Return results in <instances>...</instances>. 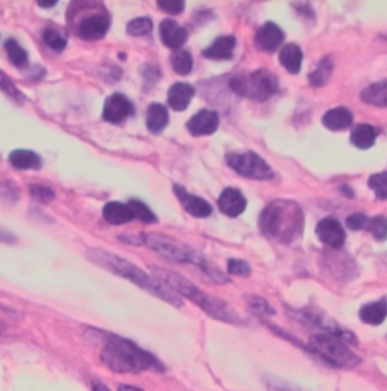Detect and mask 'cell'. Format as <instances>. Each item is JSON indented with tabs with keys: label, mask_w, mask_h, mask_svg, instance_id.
Listing matches in <instances>:
<instances>
[{
	"label": "cell",
	"mask_w": 387,
	"mask_h": 391,
	"mask_svg": "<svg viewBox=\"0 0 387 391\" xmlns=\"http://www.w3.org/2000/svg\"><path fill=\"white\" fill-rule=\"evenodd\" d=\"M86 258L93 261L94 264L103 267L104 270L121 276V278L133 282L135 285H138V287L147 290L149 293L156 296V298L174 305V307H182L183 302L176 291L171 290L167 284H163L158 278H154V276L145 273L138 265H135L129 260L121 258L118 255L102 249H90L86 252Z\"/></svg>",
	"instance_id": "obj_1"
},
{
	"label": "cell",
	"mask_w": 387,
	"mask_h": 391,
	"mask_svg": "<svg viewBox=\"0 0 387 391\" xmlns=\"http://www.w3.org/2000/svg\"><path fill=\"white\" fill-rule=\"evenodd\" d=\"M104 366L117 373H138L145 370H163V366L133 341L115 333H106L100 354Z\"/></svg>",
	"instance_id": "obj_2"
},
{
	"label": "cell",
	"mask_w": 387,
	"mask_h": 391,
	"mask_svg": "<svg viewBox=\"0 0 387 391\" xmlns=\"http://www.w3.org/2000/svg\"><path fill=\"white\" fill-rule=\"evenodd\" d=\"M304 223L303 211L289 199H278L269 204L259 218V227L266 237L289 243L301 234Z\"/></svg>",
	"instance_id": "obj_3"
},
{
	"label": "cell",
	"mask_w": 387,
	"mask_h": 391,
	"mask_svg": "<svg viewBox=\"0 0 387 391\" xmlns=\"http://www.w3.org/2000/svg\"><path fill=\"white\" fill-rule=\"evenodd\" d=\"M151 272L159 281L167 284L171 290H174L177 294L185 296V298H188L194 303H197L198 307L203 308V311H206L210 317L226 323H233V325H240L242 323L240 317L235 311H231V308L226 302H222L214 298V296H209L205 291H201L192 282L182 278L180 274L170 272L167 269H162V267H151Z\"/></svg>",
	"instance_id": "obj_4"
},
{
	"label": "cell",
	"mask_w": 387,
	"mask_h": 391,
	"mask_svg": "<svg viewBox=\"0 0 387 391\" xmlns=\"http://www.w3.org/2000/svg\"><path fill=\"white\" fill-rule=\"evenodd\" d=\"M230 88L242 98L262 102L273 98L277 93L278 79L276 74L260 69L250 73H240L233 76L230 81Z\"/></svg>",
	"instance_id": "obj_5"
},
{
	"label": "cell",
	"mask_w": 387,
	"mask_h": 391,
	"mask_svg": "<svg viewBox=\"0 0 387 391\" xmlns=\"http://www.w3.org/2000/svg\"><path fill=\"white\" fill-rule=\"evenodd\" d=\"M308 349L327 364L337 369H354L360 364V358L348 349L345 341L328 333L313 336L308 341Z\"/></svg>",
	"instance_id": "obj_6"
},
{
	"label": "cell",
	"mask_w": 387,
	"mask_h": 391,
	"mask_svg": "<svg viewBox=\"0 0 387 391\" xmlns=\"http://www.w3.org/2000/svg\"><path fill=\"white\" fill-rule=\"evenodd\" d=\"M83 14L76 22V34L85 41H97L108 34L111 27V15L103 5L82 9Z\"/></svg>",
	"instance_id": "obj_7"
},
{
	"label": "cell",
	"mask_w": 387,
	"mask_h": 391,
	"mask_svg": "<svg viewBox=\"0 0 387 391\" xmlns=\"http://www.w3.org/2000/svg\"><path fill=\"white\" fill-rule=\"evenodd\" d=\"M227 164L233 168L238 175L248 179L268 180L274 178L273 168L269 167V164L262 157H259L254 152L230 154L227 157Z\"/></svg>",
	"instance_id": "obj_8"
},
{
	"label": "cell",
	"mask_w": 387,
	"mask_h": 391,
	"mask_svg": "<svg viewBox=\"0 0 387 391\" xmlns=\"http://www.w3.org/2000/svg\"><path fill=\"white\" fill-rule=\"evenodd\" d=\"M298 316H299V319H303V320L311 323V325H315L319 329L325 331L328 336H333V337L341 338L345 343H353V345H355V343H357V338L353 336V332L342 328L332 317L325 316V314H322V312L303 310V311L298 312Z\"/></svg>",
	"instance_id": "obj_9"
},
{
	"label": "cell",
	"mask_w": 387,
	"mask_h": 391,
	"mask_svg": "<svg viewBox=\"0 0 387 391\" xmlns=\"http://www.w3.org/2000/svg\"><path fill=\"white\" fill-rule=\"evenodd\" d=\"M133 112V103L121 93H114L104 100L103 120L111 123V125H120L125 119H129Z\"/></svg>",
	"instance_id": "obj_10"
},
{
	"label": "cell",
	"mask_w": 387,
	"mask_h": 391,
	"mask_svg": "<svg viewBox=\"0 0 387 391\" xmlns=\"http://www.w3.org/2000/svg\"><path fill=\"white\" fill-rule=\"evenodd\" d=\"M316 235L325 246L339 249L345 243V229L336 218L327 217L316 226Z\"/></svg>",
	"instance_id": "obj_11"
},
{
	"label": "cell",
	"mask_w": 387,
	"mask_h": 391,
	"mask_svg": "<svg viewBox=\"0 0 387 391\" xmlns=\"http://www.w3.org/2000/svg\"><path fill=\"white\" fill-rule=\"evenodd\" d=\"M219 126V117L215 111L201 110L196 116H192L186 123V128L191 135L203 137L214 133Z\"/></svg>",
	"instance_id": "obj_12"
},
{
	"label": "cell",
	"mask_w": 387,
	"mask_h": 391,
	"mask_svg": "<svg viewBox=\"0 0 387 391\" xmlns=\"http://www.w3.org/2000/svg\"><path fill=\"white\" fill-rule=\"evenodd\" d=\"M172 190H174V194H176L177 199L180 200L182 206L185 208L186 213H189L191 216L205 218L212 214V206L208 200L188 193L186 190L180 185H174Z\"/></svg>",
	"instance_id": "obj_13"
},
{
	"label": "cell",
	"mask_w": 387,
	"mask_h": 391,
	"mask_svg": "<svg viewBox=\"0 0 387 391\" xmlns=\"http://www.w3.org/2000/svg\"><path fill=\"white\" fill-rule=\"evenodd\" d=\"M218 206L222 214H226L229 217H238L245 211L247 199L239 192V190L229 187L219 194Z\"/></svg>",
	"instance_id": "obj_14"
},
{
	"label": "cell",
	"mask_w": 387,
	"mask_h": 391,
	"mask_svg": "<svg viewBox=\"0 0 387 391\" xmlns=\"http://www.w3.org/2000/svg\"><path fill=\"white\" fill-rule=\"evenodd\" d=\"M254 40L259 49L265 52H274L283 43L285 32L276 23L268 22L262 27H259Z\"/></svg>",
	"instance_id": "obj_15"
},
{
	"label": "cell",
	"mask_w": 387,
	"mask_h": 391,
	"mask_svg": "<svg viewBox=\"0 0 387 391\" xmlns=\"http://www.w3.org/2000/svg\"><path fill=\"white\" fill-rule=\"evenodd\" d=\"M159 34L161 40L170 49H179L186 41L188 32L185 27H182L176 20L172 18H165L159 26Z\"/></svg>",
	"instance_id": "obj_16"
},
{
	"label": "cell",
	"mask_w": 387,
	"mask_h": 391,
	"mask_svg": "<svg viewBox=\"0 0 387 391\" xmlns=\"http://www.w3.org/2000/svg\"><path fill=\"white\" fill-rule=\"evenodd\" d=\"M236 47V38L231 35L219 37L212 43L209 47L203 51V56L209 60L222 61V60H231L233 58V51Z\"/></svg>",
	"instance_id": "obj_17"
},
{
	"label": "cell",
	"mask_w": 387,
	"mask_h": 391,
	"mask_svg": "<svg viewBox=\"0 0 387 391\" xmlns=\"http://www.w3.org/2000/svg\"><path fill=\"white\" fill-rule=\"evenodd\" d=\"M196 94L192 85L186 82H176L168 90V105L174 111H185Z\"/></svg>",
	"instance_id": "obj_18"
},
{
	"label": "cell",
	"mask_w": 387,
	"mask_h": 391,
	"mask_svg": "<svg viewBox=\"0 0 387 391\" xmlns=\"http://www.w3.org/2000/svg\"><path fill=\"white\" fill-rule=\"evenodd\" d=\"M8 161L17 170H40L43 167V158L36 152L29 149L13 150Z\"/></svg>",
	"instance_id": "obj_19"
},
{
	"label": "cell",
	"mask_w": 387,
	"mask_h": 391,
	"mask_svg": "<svg viewBox=\"0 0 387 391\" xmlns=\"http://www.w3.org/2000/svg\"><path fill=\"white\" fill-rule=\"evenodd\" d=\"M103 218L112 226L125 225L133 220V213L128 204L121 202H108L103 206Z\"/></svg>",
	"instance_id": "obj_20"
},
{
	"label": "cell",
	"mask_w": 387,
	"mask_h": 391,
	"mask_svg": "<svg viewBox=\"0 0 387 391\" xmlns=\"http://www.w3.org/2000/svg\"><path fill=\"white\" fill-rule=\"evenodd\" d=\"M322 123L327 129L330 131H344L351 126L353 114L345 107H337L325 112L322 117Z\"/></svg>",
	"instance_id": "obj_21"
},
{
	"label": "cell",
	"mask_w": 387,
	"mask_h": 391,
	"mask_svg": "<svg viewBox=\"0 0 387 391\" xmlns=\"http://www.w3.org/2000/svg\"><path fill=\"white\" fill-rule=\"evenodd\" d=\"M278 60L282 62V65L285 69L290 73V74H297L301 70V64H303V51L301 47L295 43L286 44L282 51H280Z\"/></svg>",
	"instance_id": "obj_22"
},
{
	"label": "cell",
	"mask_w": 387,
	"mask_h": 391,
	"mask_svg": "<svg viewBox=\"0 0 387 391\" xmlns=\"http://www.w3.org/2000/svg\"><path fill=\"white\" fill-rule=\"evenodd\" d=\"M147 128L153 133H159L168 125V111L162 103H151L147 108Z\"/></svg>",
	"instance_id": "obj_23"
},
{
	"label": "cell",
	"mask_w": 387,
	"mask_h": 391,
	"mask_svg": "<svg viewBox=\"0 0 387 391\" xmlns=\"http://www.w3.org/2000/svg\"><path fill=\"white\" fill-rule=\"evenodd\" d=\"M359 316L362 322L367 323V325H374V326L381 325L387 317V302L380 300V302L365 305V307L360 310Z\"/></svg>",
	"instance_id": "obj_24"
},
{
	"label": "cell",
	"mask_w": 387,
	"mask_h": 391,
	"mask_svg": "<svg viewBox=\"0 0 387 391\" xmlns=\"http://www.w3.org/2000/svg\"><path fill=\"white\" fill-rule=\"evenodd\" d=\"M376 129L371 125H357L354 128V131L351 132V143L362 150L369 149L374 146L375 138H376Z\"/></svg>",
	"instance_id": "obj_25"
},
{
	"label": "cell",
	"mask_w": 387,
	"mask_h": 391,
	"mask_svg": "<svg viewBox=\"0 0 387 391\" xmlns=\"http://www.w3.org/2000/svg\"><path fill=\"white\" fill-rule=\"evenodd\" d=\"M362 100L374 107L387 108V81L372 84L362 91Z\"/></svg>",
	"instance_id": "obj_26"
},
{
	"label": "cell",
	"mask_w": 387,
	"mask_h": 391,
	"mask_svg": "<svg viewBox=\"0 0 387 391\" xmlns=\"http://www.w3.org/2000/svg\"><path fill=\"white\" fill-rule=\"evenodd\" d=\"M5 52L8 55L9 61H11L15 67H18V69H22V67L27 64L29 60L27 51L17 40H14V38H9V40L5 41Z\"/></svg>",
	"instance_id": "obj_27"
},
{
	"label": "cell",
	"mask_w": 387,
	"mask_h": 391,
	"mask_svg": "<svg viewBox=\"0 0 387 391\" xmlns=\"http://www.w3.org/2000/svg\"><path fill=\"white\" fill-rule=\"evenodd\" d=\"M171 65L172 70L180 76H186L191 73L194 60L192 55L188 51H176L171 56Z\"/></svg>",
	"instance_id": "obj_28"
},
{
	"label": "cell",
	"mask_w": 387,
	"mask_h": 391,
	"mask_svg": "<svg viewBox=\"0 0 387 391\" xmlns=\"http://www.w3.org/2000/svg\"><path fill=\"white\" fill-rule=\"evenodd\" d=\"M333 73V62L330 58H324L321 62L318 64L315 72L311 74V84L313 87H322L327 84V81L330 79V76Z\"/></svg>",
	"instance_id": "obj_29"
},
{
	"label": "cell",
	"mask_w": 387,
	"mask_h": 391,
	"mask_svg": "<svg viewBox=\"0 0 387 391\" xmlns=\"http://www.w3.org/2000/svg\"><path fill=\"white\" fill-rule=\"evenodd\" d=\"M43 41L46 43V46L48 47V49H52L56 53L64 52L65 47H67V38H65V35L61 31L53 29V27H48V29L44 31Z\"/></svg>",
	"instance_id": "obj_30"
},
{
	"label": "cell",
	"mask_w": 387,
	"mask_h": 391,
	"mask_svg": "<svg viewBox=\"0 0 387 391\" xmlns=\"http://www.w3.org/2000/svg\"><path fill=\"white\" fill-rule=\"evenodd\" d=\"M128 205L132 209L133 217L138 218L140 222H142V223H154V222H158L156 216H154L151 209L147 205H145L144 202H141V200L132 199V200H129Z\"/></svg>",
	"instance_id": "obj_31"
},
{
	"label": "cell",
	"mask_w": 387,
	"mask_h": 391,
	"mask_svg": "<svg viewBox=\"0 0 387 391\" xmlns=\"http://www.w3.org/2000/svg\"><path fill=\"white\" fill-rule=\"evenodd\" d=\"M153 31V22L149 17H137L128 23V34L132 37H144Z\"/></svg>",
	"instance_id": "obj_32"
},
{
	"label": "cell",
	"mask_w": 387,
	"mask_h": 391,
	"mask_svg": "<svg viewBox=\"0 0 387 391\" xmlns=\"http://www.w3.org/2000/svg\"><path fill=\"white\" fill-rule=\"evenodd\" d=\"M0 91H4L6 96L14 99L18 103H23L26 100L23 94L20 93V90L17 88V85L4 70H0Z\"/></svg>",
	"instance_id": "obj_33"
},
{
	"label": "cell",
	"mask_w": 387,
	"mask_h": 391,
	"mask_svg": "<svg viewBox=\"0 0 387 391\" xmlns=\"http://www.w3.org/2000/svg\"><path fill=\"white\" fill-rule=\"evenodd\" d=\"M29 194H31V197L35 200V202H40V204L52 202L56 196L53 188H50L48 185H43V184L29 185Z\"/></svg>",
	"instance_id": "obj_34"
},
{
	"label": "cell",
	"mask_w": 387,
	"mask_h": 391,
	"mask_svg": "<svg viewBox=\"0 0 387 391\" xmlns=\"http://www.w3.org/2000/svg\"><path fill=\"white\" fill-rule=\"evenodd\" d=\"M367 231H369L374 237L375 240L379 241H384L387 238V218L383 216H376L369 218V222H367Z\"/></svg>",
	"instance_id": "obj_35"
},
{
	"label": "cell",
	"mask_w": 387,
	"mask_h": 391,
	"mask_svg": "<svg viewBox=\"0 0 387 391\" xmlns=\"http://www.w3.org/2000/svg\"><path fill=\"white\" fill-rule=\"evenodd\" d=\"M367 185L372 188L376 199H387V171L383 173H375L367 180Z\"/></svg>",
	"instance_id": "obj_36"
},
{
	"label": "cell",
	"mask_w": 387,
	"mask_h": 391,
	"mask_svg": "<svg viewBox=\"0 0 387 391\" xmlns=\"http://www.w3.org/2000/svg\"><path fill=\"white\" fill-rule=\"evenodd\" d=\"M18 197H20V192L11 180H5V183L0 184V202L2 204H15Z\"/></svg>",
	"instance_id": "obj_37"
},
{
	"label": "cell",
	"mask_w": 387,
	"mask_h": 391,
	"mask_svg": "<svg viewBox=\"0 0 387 391\" xmlns=\"http://www.w3.org/2000/svg\"><path fill=\"white\" fill-rule=\"evenodd\" d=\"M247 302L250 303L251 308L259 312L268 314V316H273V314H276L274 308L271 307V305L264 298H259V296H247Z\"/></svg>",
	"instance_id": "obj_38"
},
{
	"label": "cell",
	"mask_w": 387,
	"mask_h": 391,
	"mask_svg": "<svg viewBox=\"0 0 387 391\" xmlns=\"http://www.w3.org/2000/svg\"><path fill=\"white\" fill-rule=\"evenodd\" d=\"M158 5L162 11L171 15H177L185 9V2L183 0H158Z\"/></svg>",
	"instance_id": "obj_39"
},
{
	"label": "cell",
	"mask_w": 387,
	"mask_h": 391,
	"mask_svg": "<svg viewBox=\"0 0 387 391\" xmlns=\"http://www.w3.org/2000/svg\"><path fill=\"white\" fill-rule=\"evenodd\" d=\"M227 272L236 276H248L251 273V267L244 260H230L227 265Z\"/></svg>",
	"instance_id": "obj_40"
},
{
	"label": "cell",
	"mask_w": 387,
	"mask_h": 391,
	"mask_svg": "<svg viewBox=\"0 0 387 391\" xmlns=\"http://www.w3.org/2000/svg\"><path fill=\"white\" fill-rule=\"evenodd\" d=\"M367 222H369V218H367L366 214L355 213L346 218V226L350 227L351 231H360V229L367 226Z\"/></svg>",
	"instance_id": "obj_41"
},
{
	"label": "cell",
	"mask_w": 387,
	"mask_h": 391,
	"mask_svg": "<svg viewBox=\"0 0 387 391\" xmlns=\"http://www.w3.org/2000/svg\"><path fill=\"white\" fill-rule=\"evenodd\" d=\"M17 241V238L13 232H9L8 229L0 226V243H6V244H13Z\"/></svg>",
	"instance_id": "obj_42"
},
{
	"label": "cell",
	"mask_w": 387,
	"mask_h": 391,
	"mask_svg": "<svg viewBox=\"0 0 387 391\" xmlns=\"http://www.w3.org/2000/svg\"><path fill=\"white\" fill-rule=\"evenodd\" d=\"M93 391H109L108 387L103 385L102 383H99V380H94L93 383Z\"/></svg>",
	"instance_id": "obj_43"
},
{
	"label": "cell",
	"mask_w": 387,
	"mask_h": 391,
	"mask_svg": "<svg viewBox=\"0 0 387 391\" xmlns=\"http://www.w3.org/2000/svg\"><path fill=\"white\" fill-rule=\"evenodd\" d=\"M118 391H142L138 387H133V385H120Z\"/></svg>",
	"instance_id": "obj_44"
},
{
	"label": "cell",
	"mask_w": 387,
	"mask_h": 391,
	"mask_svg": "<svg viewBox=\"0 0 387 391\" xmlns=\"http://www.w3.org/2000/svg\"><path fill=\"white\" fill-rule=\"evenodd\" d=\"M41 8H52L56 5V0H52V2H43V0H38L36 2Z\"/></svg>",
	"instance_id": "obj_45"
}]
</instances>
